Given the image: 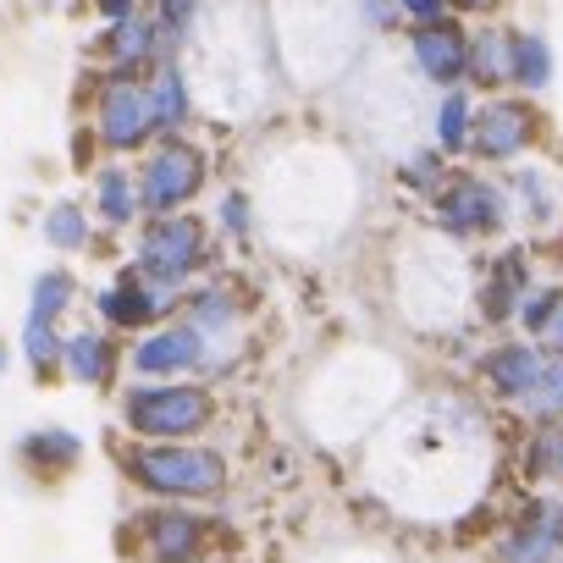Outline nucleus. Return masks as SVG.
Instances as JSON below:
<instances>
[{
	"instance_id": "nucleus-1",
	"label": "nucleus",
	"mask_w": 563,
	"mask_h": 563,
	"mask_svg": "<svg viewBox=\"0 0 563 563\" xmlns=\"http://www.w3.org/2000/svg\"><path fill=\"white\" fill-rule=\"evenodd\" d=\"M371 475H376L387 503H398L420 519L459 514L486 481V420H481V409L470 398H453V393L420 398L376 442Z\"/></svg>"
},
{
	"instance_id": "nucleus-2",
	"label": "nucleus",
	"mask_w": 563,
	"mask_h": 563,
	"mask_svg": "<svg viewBox=\"0 0 563 563\" xmlns=\"http://www.w3.org/2000/svg\"><path fill=\"white\" fill-rule=\"evenodd\" d=\"M354 199H360V183L338 150H294L265 177V221L299 254L332 243L349 227Z\"/></svg>"
},
{
	"instance_id": "nucleus-3",
	"label": "nucleus",
	"mask_w": 563,
	"mask_h": 563,
	"mask_svg": "<svg viewBox=\"0 0 563 563\" xmlns=\"http://www.w3.org/2000/svg\"><path fill=\"white\" fill-rule=\"evenodd\" d=\"M404 387V365L376 354V349H349L338 354L316 387H310V415L321 437H360L365 426H376L387 415V404Z\"/></svg>"
},
{
	"instance_id": "nucleus-4",
	"label": "nucleus",
	"mask_w": 563,
	"mask_h": 563,
	"mask_svg": "<svg viewBox=\"0 0 563 563\" xmlns=\"http://www.w3.org/2000/svg\"><path fill=\"white\" fill-rule=\"evenodd\" d=\"M276 40L299 84H327L354 62V18L343 0H282Z\"/></svg>"
},
{
	"instance_id": "nucleus-5",
	"label": "nucleus",
	"mask_w": 563,
	"mask_h": 563,
	"mask_svg": "<svg viewBox=\"0 0 563 563\" xmlns=\"http://www.w3.org/2000/svg\"><path fill=\"white\" fill-rule=\"evenodd\" d=\"M470 305V260L448 243H415L398 260V310L420 332H442Z\"/></svg>"
},
{
	"instance_id": "nucleus-6",
	"label": "nucleus",
	"mask_w": 563,
	"mask_h": 563,
	"mask_svg": "<svg viewBox=\"0 0 563 563\" xmlns=\"http://www.w3.org/2000/svg\"><path fill=\"white\" fill-rule=\"evenodd\" d=\"M128 475L161 497H210L221 492V459L205 448H183V442H155V448H133Z\"/></svg>"
},
{
	"instance_id": "nucleus-7",
	"label": "nucleus",
	"mask_w": 563,
	"mask_h": 563,
	"mask_svg": "<svg viewBox=\"0 0 563 563\" xmlns=\"http://www.w3.org/2000/svg\"><path fill=\"white\" fill-rule=\"evenodd\" d=\"M122 415H128V426H133L139 437L183 442V437H194V431L210 426L216 404H210V393H199V387H139V393H128Z\"/></svg>"
},
{
	"instance_id": "nucleus-8",
	"label": "nucleus",
	"mask_w": 563,
	"mask_h": 563,
	"mask_svg": "<svg viewBox=\"0 0 563 563\" xmlns=\"http://www.w3.org/2000/svg\"><path fill=\"white\" fill-rule=\"evenodd\" d=\"M205 547V525L177 508H144L139 525L128 530V552L139 563H188Z\"/></svg>"
},
{
	"instance_id": "nucleus-9",
	"label": "nucleus",
	"mask_w": 563,
	"mask_h": 563,
	"mask_svg": "<svg viewBox=\"0 0 563 563\" xmlns=\"http://www.w3.org/2000/svg\"><path fill=\"white\" fill-rule=\"evenodd\" d=\"M199 260H205V232L188 216H161L155 232L144 238V271L155 282H166V288H177Z\"/></svg>"
},
{
	"instance_id": "nucleus-10",
	"label": "nucleus",
	"mask_w": 563,
	"mask_h": 563,
	"mask_svg": "<svg viewBox=\"0 0 563 563\" xmlns=\"http://www.w3.org/2000/svg\"><path fill=\"white\" fill-rule=\"evenodd\" d=\"M199 183H205V161H199V150L172 144V150H161V155L144 166V205L161 210V216H172V205L194 199Z\"/></svg>"
},
{
	"instance_id": "nucleus-11",
	"label": "nucleus",
	"mask_w": 563,
	"mask_h": 563,
	"mask_svg": "<svg viewBox=\"0 0 563 563\" xmlns=\"http://www.w3.org/2000/svg\"><path fill=\"white\" fill-rule=\"evenodd\" d=\"M437 210L453 232H497L503 227V199L497 188L475 183V177H448L437 188Z\"/></svg>"
},
{
	"instance_id": "nucleus-12",
	"label": "nucleus",
	"mask_w": 563,
	"mask_h": 563,
	"mask_svg": "<svg viewBox=\"0 0 563 563\" xmlns=\"http://www.w3.org/2000/svg\"><path fill=\"white\" fill-rule=\"evenodd\" d=\"M508 563H563V503H536L503 547Z\"/></svg>"
},
{
	"instance_id": "nucleus-13",
	"label": "nucleus",
	"mask_w": 563,
	"mask_h": 563,
	"mask_svg": "<svg viewBox=\"0 0 563 563\" xmlns=\"http://www.w3.org/2000/svg\"><path fill=\"white\" fill-rule=\"evenodd\" d=\"M150 128H155V122H150L144 89H133L128 78H117V84L106 89V100H100V139H106L111 150H128V144H139Z\"/></svg>"
},
{
	"instance_id": "nucleus-14",
	"label": "nucleus",
	"mask_w": 563,
	"mask_h": 563,
	"mask_svg": "<svg viewBox=\"0 0 563 563\" xmlns=\"http://www.w3.org/2000/svg\"><path fill=\"white\" fill-rule=\"evenodd\" d=\"M415 62H420V73L431 78V84H459L464 73H470V51H464V34L453 29V23H431V29H420V40H415Z\"/></svg>"
},
{
	"instance_id": "nucleus-15",
	"label": "nucleus",
	"mask_w": 563,
	"mask_h": 563,
	"mask_svg": "<svg viewBox=\"0 0 563 563\" xmlns=\"http://www.w3.org/2000/svg\"><path fill=\"white\" fill-rule=\"evenodd\" d=\"M172 305V288L166 282H155V288H144L139 276H122L117 288L100 299V310H106V321H117V327H144V321H155L161 310Z\"/></svg>"
},
{
	"instance_id": "nucleus-16",
	"label": "nucleus",
	"mask_w": 563,
	"mask_h": 563,
	"mask_svg": "<svg viewBox=\"0 0 563 563\" xmlns=\"http://www.w3.org/2000/svg\"><path fill=\"white\" fill-rule=\"evenodd\" d=\"M525 139H530V111H525V106H492V111L481 117V128H475V150H481L486 161L519 155Z\"/></svg>"
},
{
	"instance_id": "nucleus-17",
	"label": "nucleus",
	"mask_w": 563,
	"mask_h": 563,
	"mask_svg": "<svg viewBox=\"0 0 563 563\" xmlns=\"http://www.w3.org/2000/svg\"><path fill=\"white\" fill-rule=\"evenodd\" d=\"M199 360H205V349H199V332H194V327H172V332L139 343V354H133V365H139L144 376H155V371H188V365H199Z\"/></svg>"
},
{
	"instance_id": "nucleus-18",
	"label": "nucleus",
	"mask_w": 563,
	"mask_h": 563,
	"mask_svg": "<svg viewBox=\"0 0 563 563\" xmlns=\"http://www.w3.org/2000/svg\"><path fill=\"white\" fill-rule=\"evenodd\" d=\"M536 371H541V360H536L525 343L492 349V354L481 360V376H486V382H492V393H503V398H525V393H530V382H536Z\"/></svg>"
},
{
	"instance_id": "nucleus-19",
	"label": "nucleus",
	"mask_w": 563,
	"mask_h": 563,
	"mask_svg": "<svg viewBox=\"0 0 563 563\" xmlns=\"http://www.w3.org/2000/svg\"><path fill=\"white\" fill-rule=\"evenodd\" d=\"M23 459H29L34 470H45V475H62V470H73V464L84 459V442H78L73 431L40 426L34 437H23Z\"/></svg>"
},
{
	"instance_id": "nucleus-20",
	"label": "nucleus",
	"mask_w": 563,
	"mask_h": 563,
	"mask_svg": "<svg viewBox=\"0 0 563 563\" xmlns=\"http://www.w3.org/2000/svg\"><path fill=\"white\" fill-rule=\"evenodd\" d=\"M514 194H519V210H525V221L530 227H558V216H563V199H558V188L547 183V172H519L514 177Z\"/></svg>"
},
{
	"instance_id": "nucleus-21",
	"label": "nucleus",
	"mask_w": 563,
	"mask_h": 563,
	"mask_svg": "<svg viewBox=\"0 0 563 563\" xmlns=\"http://www.w3.org/2000/svg\"><path fill=\"white\" fill-rule=\"evenodd\" d=\"M481 294H486V316L492 321H508L519 310V294H525V260L519 254L497 260V271H492V282H486Z\"/></svg>"
},
{
	"instance_id": "nucleus-22",
	"label": "nucleus",
	"mask_w": 563,
	"mask_h": 563,
	"mask_svg": "<svg viewBox=\"0 0 563 563\" xmlns=\"http://www.w3.org/2000/svg\"><path fill=\"white\" fill-rule=\"evenodd\" d=\"M144 100H150V122H161V128H177V122H183V111H188V89H183V73L161 67V73H155V84L144 89Z\"/></svg>"
},
{
	"instance_id": "nucleus-23",
	"label": "nucleus",
	"mask_w": 563,
	"mask_h": 563,
	"mask_svg": "<svg viewBox=\"0 0 563 563\" xmlns=\"http://www.w3.org/2000/svg\"><path fill=\"white\" fill-rule=\"evenodd\" d=\"M519 404H525L536 420H563V360L541 365L536 382H530V393H525Z\"/></svg>"
},
{
	"instance_id": "nucleus-24",
	"label": "nucleus",
	"mask_w": 563,
	"mask_h": 563,
	"mask_svg": "<svg viewBox=\"0 0 563 563\" xmlns=\"http://www.w3.org/2000/svg\"><path fill=\"white\" fill-rule=\"evenodd\" d=\"M67 365H73L78 382H106V376H111V349H106V338H100V332H78V338L67 343Z\"/></svg>"
},
{
	"instance_id": "nucleus-25",
	"label": "nucleus",
	"mask_w": 563,
	"mask_h": 563,
	"mask_svg": "<svg viewBox=\"0 0 563 563\" xmlns=\"http://www.w3.org/2000/svg\"><path fill=\"white\" fill-rule=\"evenodd\" d=\"M508 78H519V84L541 89V84L552 78V56H547V40H536V34L514 40V56H508Z\"/></svg>"
},
{
	"instance_id": "nucleus-26",
	"label": "nucleus",
	"mask_w": 563,
	"mask_h": 563,
	"mask_svg": "<svg viewBox=\"0 0 563 563\" xmlns=\"http://www.w3.org/2000/svg\"><path fill=\"white\" fill-rule=\"evenodd\" d=\"M45 238H51L56 249H84V238H89L84 205H56V210L45 216Z\"/></svg>"
},
{
	"instance_id": "nucleus-27",
	"label": "nucleus",
	"mask_w": 563,
	"mask_h": 563,
	"mask_svg": "<svg viewBox=\"0 0 563 563\" xmlns=\"http://www.w3.org/2000/svg\"><path fill=\"white\" fill-rule=\"evenodd\" d=\"M67 299H73V276H62V271L40 276L34 282V321H56L67 310Z\"/></svg>"
},
{
	"instance_id": "nucleus-28",
	"label": "nucleus",
	"mask_w": 563,
	"mask_h": 563,
	"mask_svg": "<svg viewBox=\"0 0 563 563\" xmlns=\"http://www.w3.org/2000/svg\"><path fill=\"white\" fill-rule=\"evenodd\" d=\"M508 56H514V40H503V34H481V45H475V78H481V84L508 78Z\"/></svg>"
},
{
	"instance_id": "nucleus-29",
	"label": "nucleus",
	"mask_w": 563,
	"mask_h": 563,
	"mask_svg": "<svg viewBox=\"0 0 563 563\" xmlns=\"http://www.w3.org/2000/svg\"><path fill=\"white\" fill-rule=\"evenodd\" d=\"M100 210H106L111 221H128V216L139 210V188L128 183V172H106V177H100Z\"/></svg>"
},
{
	"instance_id": "nucleus-30",
	"label": "nucleus",
	"mask_w": 563,
	"mask_h": 563,
	"mask_svg": "<svg viewBox=\"0 0 563 563\" xmlns=\"http://www.w3.org/2000/svg\"><path fill=\"white\" fill-rule=\"evenodd\" d=\"M530 475L541 481H563V426H547L530 448Z\"/></svg>"
},
{
	"instance_id": "nucleus-31",
	"label": "nucleus",
	"mask_w": 563,
	"mask_h": 563,
	"mask_svg": "<svg viewBox=\"0 0 563 563\" xmlns=\"http://www.w3.org/2000/svg\"><path fill=\"white\" fill-rule=\"evenodd\" d=\"M464 133H470V106H464V95H448L442 111H437V139H442L448 150H459Z\"/></svg>"
},
{
	"instance_id": "nucleus-32",
	"label": "nucleus",
	"mask_w": 563,
	"mask_h": 563,
	"mask_svg": "<svg viewBox=\"0 0 563 563\" xmlns=\"http://www.w3.org/2000/svg\"><path fill=\"white\" fill-rule=\"evenodd\" d=\"M111 51L122 56V62H139L144 51H150V23H139L133 12L117 23V34H111Z\"/></svg>"
},
{
	"instance_id": "nucleus-33",
	"label": "nucleus",
	"mask_w": 563,
	"mask_h": 563,
	"mask_svg": "<svg viewBox=\"0 0 563 563\" xmlns=\"http://www.w3.org/2000/svg\"><path fill=\"white\" fill-rule=\"evenodd\" d=\"M56 354H62V343H56L51 321H29V360H34L40 371H51V365H56Z\"/></svg>"
},
{
	"instance_id": "nucleus-34",
	"label": "nucleus",
	"mask_w": 563,
	"mask_h": 563,
	"mask_svg": "<svg viewBox=\"0 0 563 563\" xmlns=\"http://www.w3.org/2000/svg\"><path fill=\"white\" fill-rule=\"evenodd\" d=\"M194 7L199 0H161V23L183 40V34H194Z\"/></svg>"
},
{
	"instance_id": "nucleus-35",
	"label": "nucleus",
	"mask_w": 563,
	"mask_h": 563,
	"mask_svg": "<svg viewBox=\"0 0 563 563\" xmlns=\"http://www.w3.org/2000/svg\"><path fill=\"white\" fill-rule=\"evenodd\" d=\"M194 310H199V327H227V321H232V299H221L216 288H210V294H199V305H194Z\"/></svg>"
},
{
	"instance_id": "nucleus-36",
	"label": "nucleus",
	"mask_w": 563,
	"mask_h": 563,
	"mask_svg": "<svg viewBox=\"0 0 563 563\" xmlns=\"http://www.w3.org/2000/svg\"><path fill=\"white\" fill-rule=\"evenodd\" d=\"M541 338L563 354V294H552V305H547V316H541Z\"/></svg>"
},
{
	"instance_id": "nucleus-37",
	"label": "nucleus",
	"mask_w": 563,
	"mask_h": 563,
	"mask_svg": "<svg viewBox=\"0 0 563 563\" xmlns=\"http://www.w3.org/2000/svg\"><path fill=\"white\" fill-rule=\"evenodd\" d=\"M404 7H409L420 23H437V18H442V0H404Z\"/></svg>"
},
{
	"instance_id": "nucleus-38",
	"label": "nucleus",
	"mask_w": 563,
	"mask_h": 563,
	"mask_svg": "<svg viewBox=\"0 0 563 563\" xmlns=\"http://www.w3.org/2000/svg\"><path fill=\"white\" fill-rule=\"evenodd\" d=\"M365 12H371L376 29H393V0H365Z\"/></svg>"
},
{
	"instance_id": "nucleus-39",
	"label": "nucleus",
	"mask_w": 563,
	"mask_h": 563,
	"mask_svg": "<svg viewBox=\"0 0 563 563\" xmlns=\"http://www.w3.org/2000/svg\"><path fill=\"white\" fill-rule=\"evenodd\" d=\"M227 227H232V232H243V227H249V210H243V199H227Z\"/></svg>"
},
{
	"instance_id": "nucleus-40",
	"label": "nucleus",
	"mask_w": 563,
	"mask_h": 563,
	"mask_svg": "<svg viewBox=\"0 0 563 563\" xmlns=\"http://www.w3.org/2000/svg\"><path fill=\"white\" fill-rule=\"evenodd\" d=\"M100 12H106L111 23H122V18L133 12V0H100Z\"/></svg>"
},
{
	"instance_id": "nucleus-41",
	"label": "nucleus",
	"mask_w": 563,
	"mask_h": 563,
	"mask_svg": "<svg viewBox=\"0 0 563 563\" xmlns=\"http://www.w3.org/2000/svg\"><path fill=\"white\" fill-rule=\"evenodd\" d=\"M547 305H552V294H541L536 305H525V327H541V316H547Z\"/></svg>"
},
{
	"instance_id": "nucleus-42",
	"label": "nucleus",
	"mask_w": 563,
	"mask_h": 563,
	"mask_svg": "<svg viewBox=\"0 0 563 563\" xmlns=\"http://www.w3.org/2000/svg\"><path fill=\"white\" fill-rule=\"evenodd\" d=\"M349 563H371V552H349Z\"/></svg>"
},
{
	"instance_id": "nucleus-43",
	"label": "nucleus",
	"mask_w": 563,
	"mask_h": 563,
	"mask_svg": "<svg viewBox=\"0 0 563 563\" xmlns=\"http://www.w3.org/2000/svg\"><path fill=\"white\" fill-rule=\"evenodd\" d=\"M464 7H492V0H464Z\"/></svg>"
},
{
	"instance_id": "nucleus-44",
	"label": "nucleus",
	"mask_w": 563,
	"mask_h": 563,
	"mask_svg": "<svg viewBox=\"0 0 563 563\" xmlns=\"http://www.w3.org/2000/svg\"><path fill=\"white\" fill-rule=\"evenodd\" d=\"M0 371H7V354H0Z\"/></svg>"
}]
</instances>
